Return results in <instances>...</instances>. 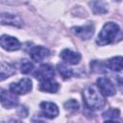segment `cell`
I'll return each instance as SVG.
<instances>
[{"instance_id": "ffe728a7", "label": "cell", "mask_w": 123, "mask_h": 123, "mask_svg": "<svg viewBox=\"0 0 123 123\" xmlns=\"http://www.w3.org/2000/svg\"><path fill=\"white\" fill-rule=\"evenodd\" d=\"M33 68H34L33 63H32L31 62H29V61H26V60L21 63V66H20L21 73H23V74H28V73H30V72L33 70Z\"/></svg>"}, {"instance_id": "44dd1931", "label": "cell", "mask_w": 123, "mask_h": 123, "mask_svg": "<svg viewBox=\"0 0 123 123\" xmlns=\"http://www.w3.org/2000/svg\"><path fill=\"white\" fill-rule=\"evenodd\" d=\"M17 112H18V115L21 116V117H26L27 114H28V111L25 107H20Z\"/></svg>"}, {"instance_id": "e0dca14e", "label": "cell", "mask_w": 123, "mask_h": 123, "mask_svg": "<svg viewBox=\"0 0 123 123\" xmlns=\"http://www.w3.org/2000/svg\"><path fill=\"white\" fill-rule=\"evenodd\" d=\"M120 115V111L118 109H111L103 113V118L105 121H115Z\"/></svg>"}, {"instance_id": "ba28073f", "label": "cell", "mask_w": 123, "mask_h": 123, "mask_svg": "<svg viewBox=\"0 0 123 123\" xmlns=\"http://www.w3.org/2000/svg\"><path fill=\"white\" fill-rule=\"evenodd\" d=\"M36 78H37L39 81L53 79L55 76V69L54 67L49 63H43L41 64L35 73Z\"/></svg>"}, {"instance_id": "7a4b0ae2", "label": "cell", "mask_w": 123, "mask_h": 123, "mask_svg": "<svg viewBox=\"0 0 123 123\" xmlns=\"http://www.w3.org/2000/svg\"><path fill=\"white\" fill-rule=\"evenodd\" d=\"M122 37L123 34L120 32L119 26L114 22H108L103 26L102 30L100 31L96 42L98 45L104 46L116 41V38L121 39Z\"/></svg>"}, {"instance_id": "5bb4252c", "label": "cell", "mask_w": 123, "mask_h": 123, "mask_svg": "<svg viewBox=\"0 0 123 123\" xmlns=\"http://www.w3.org/2000/svg\"><path fill=\"white\" fill-rule=\"evenodd\" d=\"M106 65L111 71H121L123 70V57L116 56V57L111 58L107 62Z\"/></svg>"}, {"instance_id": "d6986e66", "label": "cell", "mask_w": 123, "mask_h": 123, "mask_svg": "<svg viewBox=\"0 0 123 123\" xmlns=\"http://www.w3.org/2000/svg\"><path fill=\"white\" fill-rule=\"evenodd\" d=\"M64 109L68 111H76L79 110V103L75 99H70L64 103Z\"/></svg>"}, {"instance_id": "7c38bea8", "label": "cell", "mask_w": 123, "mask_h": 123, "mask_svg": "<svg viewBox=\"0 0 123 123\" xmlns=\"http://www.w3.org/2000/svg\"><path fill=\"white\" fill-rule=\"evenodd\" d=\"M61 58L63 62L69 64H77L81 61V55L70 49H64L61 52Z\"/></svg>"}, {"instance_id": "52a82bcc", "label": "cell", "mask_w": 123, "mask_h": 123, "mask_svg": "<svg viewBox=\"0 0 123 123\" xmlns=\"http://www.w3.org/2000/svg\"><path fill=\"white\" fill-rule=\"evenodd\" d=\"M0 44L3 49L7 51H16L20 49V42L19 40L14 37L8 35H2L0 38Z\"/></svg>"}, {"instance_id": "277c9868", "label": "cell", "mask_w": 123, "mask_h": 123, "mask_svg": "<svg viewBox=\"0 0 123 123\" xmlns=\"http://www.w3.org/2000/svg\"><path fill=\"white\" fill-rule=\"evenodd\" d=\"M71 32L82 39H89L94 34V27L92 24H86L84 26H75L71 28Z\"/></svg>"}, {"instance_id": "8992f818", "label": "cell", "mask_w": 123, "mask_h": 123, "mask_svg": "<svg viewBox=\"0 0 123 123\" xmlns=\"http://www.w3.org/2000/svg\"><path fill=\"white\" fill-rule=\"evenodd\" d=\"M1 104L6 109L14 108L18 104V98L16 97V94L13 93L12 91L2 89L1 90Z\"/></svg>"}, {"instance_id": "6da1fadb", "label": "cell", "mask_w": 123, "mask_h": 123, "mask_svg": "<svg viewBox=\"0 0 123 123\" xmlns=\"http://www.w3.org/2000/svg\"><path fill=\"white\" fill-rule=\"evenodd\" d=\"M83 97L85 105L93 111L101 110L106 104L105 95L96 85L86 86L83 91Z\"/></svg>"}, {"instance_id": "30bf717a", "label": "cell", "mask_w": 123, "mask_h": 123, "mask_svg": "<svg viewBox=\"0 0 123 123\" xmlns=\"http://www.w3.org/2000/svg\"><path fill=\"white\" fill-rule=\"evenodd\" d=\"M49 55L50 51L43 46H35L30 50V57L36 62L45 60L47 57H49Z\"/></svg>"}, {"instance_id": "ac0fdd59", "label": "cell", "mask_w": 123, "mask_h": 123, "mask_svg": "<svg viewBox=\"0 0 123 123\" xmlns=\"http://www.w3.org/2000/svg\"><path fill=\"white\" fill-rule=\"evenodd\" d=\"M58 70H59L60 74L62 75V77H63L64 79L70 78V77L72 76V74H73L72 69L69 68V67H67V66L64 65V64H61V63L58 64Z\"/></svg>"}, {"instance_id": "9c48e42d", "label": "cell", "mask_w": 123, "mask_h": 123, "mask_svg": "<svg viewBox=\"0 0 123 123\" xmlns=\"http://www.w3.org/2000/svg\"><path fill=\"white\" fill-rule=\"evenodd\" d=\"M39 107H40L43 116L48 119H53V118L57 117L59 114L58 106L52 102H41Z\"/></svg>"}, {"instance_id": "8fae6325", "label": "cell", "mask_w": 123, "mask_h": 123, "mask_svg": "<svg viewBox=\"0 0 123 123\" xmlns=\"http://www.w3.org/2000/svg\"><path fill=\"white\" fill-rule=\"evenodd\" d=\"M1 23L3 25H11L14 27H21L23 25V22L18 15L8 12L1 13Z\"/></svg>"}, {"instance_id": "4fadbf2b", "label": "cell", "mask_w": 123, "mask_h": 123, "mask_svg": "<svg viewBox=\"0 0 123 123\" xmlns=\"http://www.w3.org/2000/svg\"><path fill=\"white\" fill-rule=\"evenodd\" d=\"M59 84L54 81L53 79H48V80H43L40 81L38 88L41 91L44 92H48V93H56L59 90Z\"/></svg>"}, {"instance_id": "5b68a950", "label": "cell", "mask_w": 123, "mask_h": 123, "mask_svg": "<svg viewBox=\"0 0 123 123\" xmlns=\"http://www.w3.org/2000/svg\"><path fill=\"white\" fill-rule=\"evenodd\" d=\"M97 86L105 96H112L115 94L114 84L106 77H100L97 79Z\"/></svg>"}, {"instance_id": "3957f363", "label": "cell", "mask_w": 123, "mask_h": 123, "mask_svg": "<svg viewBox=\"0 0 123 123\" xmlns=\"http://www.w3.org/2000/svg\"><path fill=\"white\" fill-rule=\"evenodd\" d=\"M32 81L29 78H24L19 80L17 83H12L10 85V90L15 94L22 95L30 92L32 90Z\"/></svg>"}, {"instance_id": "2e32d148", "label": "cell", "mask_w": 123, "mask_h": 123, "mask_svg": "<svg viewBox=\"0 0 123 123\" xmlns=\"http://www.w3.org/2000/svg\"><path fill=\"white\" fill-rule=\"evenodd\" d=\"M15 72V67L8 62H1V73H0V77H1V81L5 80L6 78L12 76V74H14Z\"/></svg>"}, {"instance_id": "9a60e30c", "label": "cell", "mask_w": 123, "mask_h": 123, "mask_svg": "<svg viewBox=\"0 0 123 123\" xmlns=\"http://www.w3.org/2000/svg\"><path fill=\"white\" fill-rule=\"evenodd\" d=\"M91 11L95 14H103L108 12V5L101 0H92L89 3Z\"/></svg>"}]
</instances>
